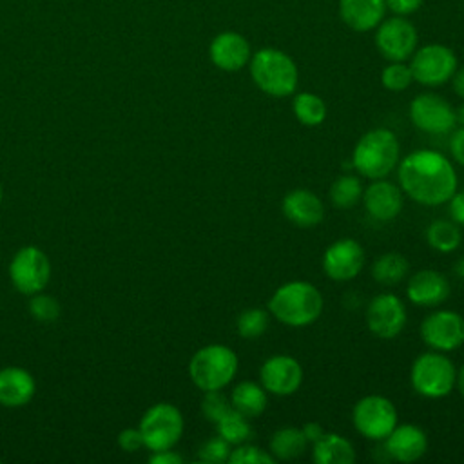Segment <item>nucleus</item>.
Returning a JSON list of instances; mask_svg holds the SVG:
<instances>
[{"label":"nucleus","instance_id":"nucleus-27","mask_svg":"<svg viewBox=\"0 0 464 464\" xmlns=\"http://www.w3.org/2000/svg\"><path fill=\"white\" fill-rule=\"evenodd\" d=\"M408 270H410L408 259L401 254H395V252H388V254L379 256L375 259L373 266H372L373 279L381 285H386V286L401 283L408 276Z\"/></svg>","mask_w":464,"mask_h":464},{"label":"nucleus","instance_id":"nucleus-32","mask_svg":"<svg viewBox=\"0 0 464 464\" xmlns=\"http://www.w3.org/2000/svg\"><path fill=\"white\" fill-rule=\"evenodd\" d=\"M270 323V312L263 308H246L236 319V330L243 339L261 337Z\"/></svg>","mask_w":464,"mask_h":464},{"label":"nucleus","instance_id":"nucleus-31","mask_svg":"<svg viewBox=\"0 0 464 464\" xmlns=\"http://www.w3.org/2000/svg\"><path fill=\"white\" fill-rule=\"evenodd\" d=\"M361 179L353 174H341L330 187V199L337 208H352L362 198Z\"/></svg>","mask_w":464,"mask_h":464},{"label":"nucleus","instance_id":"nucleus-35","mask_svg":"<svg viewBox=\"0 0 464 464\" xmlns=\"http://www.w3.org/2000/svg\"><path fill=\"white\" fill-rule=\"evenodd\" d=\"M29 312L36 321L42 323H53L60 315V304L54 297L44 295V294H34L31 303H29Z\"/></svg>","mask_w":464,"mask_h":464},{"label":"nucleus","instance_id":"nucleus-25","mask_svg":"<svg viewBox=\"0 0 464 464\" xmlns=\"http://www.w3.org/2000/svg\"><path fill=\"white\" fill-rule=\"evenodd\" d=\"M230 404L241 415L254 419L259 417L268 406V392L261 386V382L241 381L232 388Z\"/></svg>","mask_w":464,"mask_h":464},{"label":"nucleus","instance_id":"nucleus-22","mask_svg":"<svg viewBox=\"0 0 464 464\" xmlns=\"http://www.w3.org/2000/svg\"><path fill=\"white\" fill-rule=\"evenodd\" d=\"M386 14L384 0H339V16L350 29L368 33L375 29Z\"/></svg>","mask_w":464,"mask_h":464},{"label":"nucleus","instance_id":"nucleus-21","mask_svg":"<svg viewBox=\"0 0 464 464\" xmlns=\"http://www.w3.org/2000/svg\"><path fill=\"white\" fill-rule=\"evenodd\" d=\"M450 281L446 279L444 274L426 268L415 272L406 286V295L408 299L417 304V306H437L444 303L450 295Z\"/></svg>","mask_w":464,"mask_h":464},{"label":"nucleus","instance_id":"nucleus-11","mask_svg":"<svg viewBox=\"0 0 464 464\" xmlns=\"http://www.w3.org/2000/svg\"><path fill=\"white\" fill-rule=\"evenodd\" d=\"M9 277L18 292L34 295L49 283V257L36 246H22L9 263Z\"/></svg>","mask_w":464,"mask_h":464},{"label":"nucleus","instance_id":"nucleus-41","mask_svg":"<svg viewBox=\"0 0 464 464\" xmlns=\"http://www.w3.org/2000/svg\"><path fill=\"white\" fill-rule=\"evenodd\" d=\"M450 207V216H451V221H455L457 225H464V190L460 192H453V196L448 199Z\"/></svg>","mask_w":464,"mask_h":464},{"label":"nucleus","instance_id":"nucleus-42","mask_svg":"<svg viewBox=\"0 0 464 464\" xmlns=\"http://www.w3.org/2000/svg\"><path fill=\"white\" fill-rule=\"evenodd\" d=\"M152 464H181L183 457L176 451L170 450H163V451H152V457L149 459Z\"/></svg>","mask_w":464,"mask_h":464},{"label":"nucleus","instance_id":"nucleus-14","mask_svg":"<svg viewBox=\"0 0 464 464\" xmlns=\"http://www.w3.org/2000/svg\"><path fill=\"white\" fill-rule=\"evenodd\" d=\"M420 337L431 350H457L464 343V317L453 310H437L420 323Z\"/></svg>","mask_w":464,"mask_h":464},{"label":"nucleus","instance_id":"nucleus-26","mask_svg":"<svg viewBox=\"0 0 464 464\" xmlns=\"http://www.w3.org/2000/svg\"><path fill=\"white\" fill-rule=\"evenodd\" d=\"M308 440L301 428L286 426L272 433L268 442V451L276 460H292L304 453Z\"/></svg>","mask_w":464,"mask_h":464},{"label":"nucleus","instance_id":"nucleus-47","mask_svg":"<svg viewBox=\"0 0 464 464\" xmlns=\"http://www.w3.org/2000/svg\"><path fill=\"white\" fill-rule=\"evenodd\" d=\"M455 112H457V123H460V127H464V103Z\"/></svg>","mask_w":464,"mask_h":464},{"label":"nucleus","instance_id":"nucleus-10","mask_svg":"<svg viewBox=\"0 0 464 464\" xmlns=\"http://www.w3.org/2000/svg\"><path fill=\"white\" fill-rule=\"evenodd\" d=\"M419 34L415 25L401 14L384 18L375 27V47L388 62H406L417 49Z\"/></svg>","mask_w":464,"mask_h":464},{"label":"nucleus","instance_id":"nucleus-24","mask_svg":"<svg viewBox=\"0 0 464 464\" xmlns=\"http://www.w3.org/2000/svg\"><path fill=\"white\" fill-rule=\"evenodd\" d=\"M312 459L317 464H352L355 460V450L346 437L324 431L321 439L314 442Z\"/></svg>","mask_w":464,"mask_h":464},{"label":"nucleus","instance_id":"nucleus-1","mask_svg":"<svg viewBox=\"0 0 464 464\" xmlns=\"http://www.w3.org/2000/svg\"><path fill=\"white\" fill-rule=\"evenodd\" d=\"M399 187L419 205L437 207L448 203L457 190V172L453 163L431 149L410 152L399 163Z\"/></svg>","mask_w":464,"mask_h":464},{"label":"nucleus","instance_id":"nucleus-46","mask_svg":"<svg viewBox=\"0 0 464 464\" xmlns=\"http://www.w3.org/2000/svg\"><path fill=\"white\" fill-rule=\"evenodd\" d=\"M455 272H457V276H459L460 279H464V256L457 261V265H455Z\"/></svg>","mask_w":464,"mask_h":464},{"label":"nucleus","instance_id":"nucleus-37","mask_svg":"<svg viewBox=\"0 0 464 464\" xmlns=\"http://www.w3.org/2000/svg\"><path fill=\"white\" fill-rule=\"evenodd\" d=\"M232 451V446L218 437H212L208 440H205L199 448V460L207 462V464H219V462H228V455Z\"/></svg>","mask_w":464,"mask_h":464},{"label":"nucleus","instance_id":"nucleus-8","mask_svg":"<svg viewBox=\"0 0 464 464\" xmlns=\"http://www.w3.org/2000/svg\"><path fill=\"white\" fill-rule=\"evenodd\" d=\"M352 422L362 437L379 442L399 424V415L395 404L388 397L372 393L355 402Z\"/></svg>","mask_w":464,"mask_h":464},{"label":"nucleus","instance_id":"nucleus-6","mask_svg":"<svg viewBox=\"0 0 464 464\" xmlns=\"http://www.w3.org/2000/svg\"><path fill=\"white\" fill-rule=\"evenodd\" d=\"M410 381L419 395L442 399L457 386V368L444 352H424L413 361Z\"/></svg>","mask_w":464,"mask_h":464},{"label":"nucleus","instance_id":"nucleus-15","mask_svg":"<svg viewBox=\"0 0 464 464\" xmlns=\"http://www.w3.org/2000/svg\"><path fill=\"white\" fill-rule=\"evenodd\" d=\"M261 386L277 397L294 395L303 382V366L292 355H272L259 368Z\"/></svg>","mask_w":464,"mask_h":464},{"label":"nucleus","instance_id":"nucleus-33","mask_svg":"<svg viewBox=\"0 0 464 464\" xmlns=\"http://www.w3.org/2000/svg\"><path fill=\"white\" fill-rule=\"evenodd\" d=\"M411 82H413L411 69L404 62H390L381 72V83L384 85V89L392 92L406 91L411 85Z\"/></svg>","mask_w":464,"mask_h":464},{"label":"nucleus","instance_id":"nucleus-44","mask_svg":"<svg viewBox=\"0 0 464 464\" xmlns=\"http://www.w3.org/2000/svg\"><path fill=\"white\" fill-rule=\"evenodd\" d=\"M453 91L464 100V67L462 69H459V71H455V74H453Z\"/></svg>","mask_w":464,"mask_h":464},{"label":"nucleus","instance_id":"nucleus-20","mask_svg":"<svg viewBox=\"0 0 464 464\" xmlns=\"http://www.w3.org/2000/svg\"><path fill=\"white\" fill-rule=\"evenodd\" d=\"M281 210L285 218L301 228L315 227L324 218V205L317 194L308 188H294L290 190L283 201Z\"/></svg>","mask_w":464,"mask_h":464},{"label":"nucleus","instance_id":"nucleus-45","mask_svg":"<svg viewBox=\"0 0 464 464\" xmlns=\"http://www.w3.org/2000/svg\"><path fill=\"white\" fill-rule=\"evenodd\" d=\"M457 388H459L460 395L464 397V364H462L460 370L457 372Z\"/></svg>","mask_w":464,"mask_h":464},{"label":"nucleus","instance_id":"nucleus-28","mask_svg":"<svg viewBox=\"0 0 464 464\" xmlns=\"http://www.w3.org/2000/svg\"><path fill=\"white\" fill-rule=\"evenodd\" d=\"M292 111L297 121L306 127L321 125L326 120V103L314 92H297L292 100Z\"/></svg>","mask_w":464,"mask_h":464},{"label":"nucleus","instance_id":"nucleus-18","mask_svg":"<svg viewBox=\"0 0 464 464\" xmlns=\"http://www.w3.org/2000/svg\"><path fill=\"white\" fill-rule=\"evenodd\" d=\"M362 203L366 212L377 221H392L402 210V190L392 183L382 179H373L362 190Z\"/></svg>","mask_w":464,"mask_h":464},{"label":"nucleus","instance_id":"nucleus-3","mask_svg":"<svg viewBox=\"0 0 464 464\" xmlns=\"http://www.w3.org/2000/svg\"><path fill=\"white\" fill-rule=\"evenodd\" d=\"M250 76L257 89L274 98H285L295 92L299 71L292 56L276 47L257 49L250 62Z\"/></svg>","mask_w":464,"mask_h":464},{"label":"nucleus","instance_id":"nucleus-38","mask_svg":"<svg viewBox=\"0 0 464 464\" xmlns=\"http://www.w3.org/2000/svg\"><path fill=\"white\" fill-rule=\"evenodd\" d=\"M118 444L123 451H138L143 446V437L140 428H125L118 435Z\"/></svg>","mask_w":464,"mask_h":464},{"label":"nucleus","instance_id":"nucleus-36","mask_svg":"<svg viewBox=\"0 0 464 464\" xmlns=\"http://www.w3.org/2000/svg\"><path fill=\"white\" fill-rule=\"evenodd\" d=\"M230 408H232L230 399H227V395H223L221 390L205 392V397L201 401V411L207 420H212V422L219 420Z\"/></svg>","mask_w":464,"mask_h":464},{"label":"nucleus","instance_id":"nucleus-17","mask_svg":"<svg viewBox=\"0 0 464 464\" xmlns=\"http://www.w3.org/2000/svg\"><path fill=\"white\" fill-rule=\"evenodd\" d=\"M208 56L218 69L225 72H234L248 65L252 58V49L248 40L241 33L223 31L212 38L208 45Z\"/></svg>","mask_w":464,"mask_h":464},{"label":"nucleus","instance_id":"nucleus-4","mask_svg":"<svg viewBox=\"0 0 464 464\" xmlns=\"http://www.w3.org/2000/svg\"><path fill=\"white\" fill-rule=\"evenodd\" d=\"M399 140L388 129H373L361 136L353 152L352 167L368 179L386 178L399 163Z\"/></svg>","mask_w":464,"mask_h":464},{"label":"nucleus","instance_id":"nucleus-48","mask_svg":"<svg viewBox=\"0 0 464 464\" xmlns=\"http://www.w3.org/2000/svg\"><path fill=\"white\" fill-rule=\"evenodd\" d=\"M2 196H4V192H2V185H0V203H2Z\"/></svg>","mask_w":464,"mask_h":464},{"label":"nucleus","instance_id":"nucleus-40","mask_svg":"<svg viewBox=\"0 0 464 464\" xmlns=\"http://www.w3.org/2000/svg\"><path fill=\"white\" fill-rule=\"evenodd\" d=\"M450 152H451V158L464 167V127L457 130L453 129L450 138Z\"/></svg>","mask_w":464,"mask_h":464},{"label":"nucleus","instance_id":"nucleus-29","mask_svg":"<svg viewBox=\"0 0 464 464\" xmlns=\"http://www.w3.org/2000/svg\"><path fill=\"white\" fill-rule=\"evenodd\" d=\"M218 435L225 439L230 446H237L243 442H248L252 437V426L248 422V417L241 415L237 410L230 408L219 420L214 422Z\"/></svg>","mask_w":464,"mask_h":464},{"label":"nucleus","instance_id":"nucleus-7","mask_svg":"<svg viewBox=\"0 0 464 464\" xmlns=\"http://www.w3.org/2000/svg\"><path fill=\"white\" fill-rule=\"evenodd\" d=\"M183 415L174 404L158 402L143 413L138 428L147 450L163 451L178 444L183 435Z\"/></svg>","mask_w":464,"mask_h":464},{"label":"nucleus","instance_id":"nucleus-34","mask_svg":"<svg viewBox=\"0 0 464 464\" xmlns=\"http://www.w3.org/2000/svg\"><path fill=\"white\" fill-rule=\"evenodd\" d=\"M228 462L230 464H274L276 459L268 450L243 442L232 448L228 455Z\"/></svg>","mask_w":464,"mask_h":464},{"label":"nucleus","instance_id":"nucleus-16","mask_svg":"<svg viewBox=\"0 0 464 464\" xmlns=\"http://www.w3.org/2000/svg\"><path fill=\"white\" fill-rule=\"evenodd\" d=\"M364 266V250L359 241L343 237L334 241L323 254V270L332 281H350Z\"/></svg>","mask_w":464,"mask_h":464},{"label":"nucleus","instance_id":"nucleus-23","mask_svg":"<svg viewBox=\"0 0 464 464\" xmlns=\"http://www.w3.org/2000/svg\"><path fill=\"white\" fill-rule=\"evenodd\" d=\"M36 384L33 375L20 366L0 370V404L5 408H20L34 395Z\"/></svg>","mask_w":464,"mask_h":464},{"label":"nucleus","instance_id":"nucleus-43","mask_svg":"<svg viewBox=\"0 0 464 464\" xmlns=\"http://www.w3.org/2000/svg\"><path fill=\"white\" fill-rule=\"evenodd\" d=\"M303 433H304V437H306V440H308V444L312 442H315V440H319L321 439V435L324 433V430H323V426L319 424V422H306L303 428Z\"/></svg>","mask_w":464,"mask_h":464},{"label":"nucleus","instance_id":"nucleus-2","mask_svg":"<svg viewBox=\"0 0 464 464\" xmlns=\"http://www.w3.org/2000/svg\"><path fill=\"white\" fill-rule=\"evenodd\" d=\"M323 304V295L315 285L308 281H288L274 290L268 299V312L286 326L303 328L319 319Z\"/></svg>","mask_w":464,"mask_h":464},{"label":"nucleus","instance_id":"nucleus-30","mask_svg":"<svg viewBox=\"0 0 464 464\" xmlns=\"http://www.w3.org/2000/svg\"><path fill=\"white\" fill-rule=\"evenodd\" d=\"M426 239L433 250L450 254V252L457 250L462 236H460V230L455 221L437 219V221L430 223V227L426 228Z\"/></svg>","mask_w":464,"mask_h":464},{"label":"nucleus","instance_id":"nucleus-39","mask_svg":"<svg viewBox=\"0 0 464 464\" xmlns=\"http://www.w3.org/2000/svg\"><path fill=\"white\" fill-rule=\"evenodd\" d=\"M424 0H384L386 9H390L393 14L408 16L417 13L422 7Z\"/></svg>","mask_w":464,"mask_h":464},{"label":"nucleus","instance_id":"nucleus-19","mask_svg":"<svg viewBox=\"0 0 464 464\" xmlns=\"http://www.w3.org/2000/svg\"><path fill=\"white\" fill-rule=\"evenodd\" d=\"M384 450L392 460L415 462L428 451V437L415 424H397L384 439Z\"/></svg>","mask_w":464,"mask_h":464},{"label":"nucleus","instance_id":"nucleus-12","mask_svg":"<svg viewBox=\"0 0 464 464\" xmlns=\"http://www.w3.org/2000/svg\"><path fill=\"white\" fill-rule=\"evenodd\" d=\"M410 120L422 132L448 134L457 125V112L446 98L435 92H422L410 103Z\"/></svg>","mask_w":464,"mask_h":464},{"label":"nucleus","instance_id":"nucleus-13","mask_svg":"<svg viewBox=\"0 0 464 464\" xmlns=\"http://www.w3.org/2000/svg\"><path fill=\"white\" fill-rule=\"evenodd\" d=\"M406 306L399 295L382 292L375 295L366 308V324L379 339H393L406 326Z\"/></svg>","mask_w":464,"mask_h":464},{"label":"nucleus","instance_id":"nucleus-5","mask_svg":"<svg viewBox=\"0 0 464 464\" xmlns=\"http://www.w3.org/2000/svg\"><path fill=\"white\" fill-rule=\"evenodd\" d=\"M239 368L237 353L227 344H207L199 348L188 362L190 381L201 392L223 390L232 382Z\"/></svg>","mask_w":464,"mask_h":464},{"label":"nucleus","instance_id":"nucleus-9","mask_svg":"<svg viewBox=\"0 0 464 464\" xmlns=\"http://www.w3.org/2000/svg\"><path fill=\"white\" fill-rule=\"evenodd\" d=\"M410 69L417 83L437 87L453 78L457 71V54L448 45L428 44L415 49Z\"/></svg>","mask_w":464,"mask_h":464}]
</instances>
